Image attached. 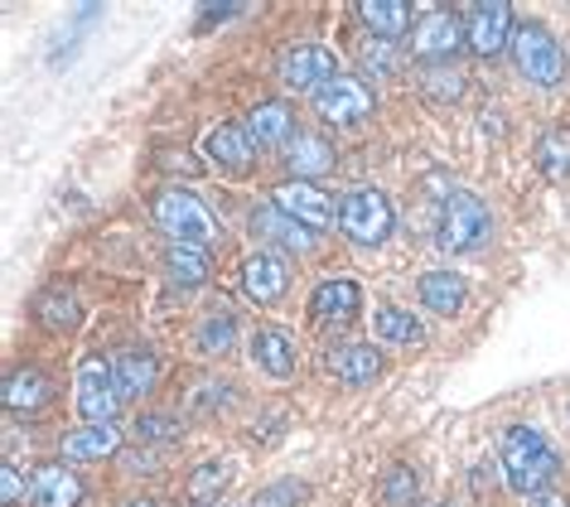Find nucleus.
<instances>
[{
  "instance_id": "a878e982",
  "label": "nucleus",
  "mask_w": 570,
  "mask_h": 507,
  "mask_svg": "<svg viewBox=\"0 0 570 507\" xmlns=\"http://www.w3.org/2000/svg\"><path fill=\"white\" fill-rule=\"evenodd\" d=\"M285 160H291L295 179H315L324 169H334V146L320 136H295L291 146H285Z\"/></svg>"
},
{
  "instance_id": "4be33fe9",
  "label": "nucleus",
  "mask_w": 570,
  "mask_h": 507,
  "mask_svg": "<svg viewBox=\"0 0 570 507\" xmlns=\"http://www.w3.org/2000/svg\"><path fill=\"white\" fill-rule=\"evenodd\" d=\"M291 131H295L291 107H281V102H256V107L247 111V136H252L256 150H262V146H291Z\"/></svg>"
},
{
  "instance_id": "0eeeda50",
  "label": "nucleus",
  "mask_w": 570,
  "mask_h": 507,
  "mask_svg": "<svg viewBox=\"0 0 570 507\" xmlns=\"http://www.w3.org/2000/svg\"><path fill=\"white\" fill-rule=\"evenodd\" d=\"M373 107H377V92L363 78H348V73H338L330 88L315 92V117L330 126H353V121L373 117Z\"/></svg>"
},
{
  "instance_id": "a211bd4d",
  "label": "nucleus",
  "mask_w": 570,
  "mask_h": 507,
  "mask_svg": "<svg viewBox=\"0 0 570 507\" xmlns=\"http://www.w3.org/2000/svg\"><path fill=\"white\" fill-rule=\"evenodd\" d=\"M330 377H338L344 387H373L382 377V354L373 344H344L330 354Z\"/></svg>"
},
{
  "instance_id": "c85d7f7f",
  "label": "nucleus",
  "mask_w": 570,
  "mask_h": 507,
  "mask_svg": "<svg viewBox=\"0 0 570 507\" xmlns=\"http://www.w3.org/2000/svg\"><path fill=\"white\" fill-rule=\"evenodd\" d=\"M382 503H392V507L416 503V469H411V464H392V469L382 474Z\"/></svg>"
},
{
  "instance_id": "6e6552de",
  "label": "nucleus",
  "mask_w": 570,
  "mask_h": 507,
  "mask_svg": "<svg viewBox=\"0 0 570 507\" xmlns=\"http://www.w3.org/2000/svg\"><path fill=\"white\" fill-rule=\"evenodd\" d=\"M464 44H469L464 16H454V10H431V16L411 30V53H416L421 63H450Z\"/></svg>"
},
{
  "instance_id": "a19ab883",
  "label": "nucleus",
  "mask_w": 570,
  "mask_h": 507,
  "mask_svg": "<svg viewBox=\"0 0 570 507\" xmlns=\"http://www.w3.org/2000/svg\"><path fill=\"white\" fill-rule=\"evenodd\" d=\"M566 416H570V406H566Z\"/></svg>"
},
{
  "instance_id": "f704fd0d",
  "label": "nucleus",
  "mask_w": 570,
  "mask_h": 507,
  "mask_svg": "<svg viewBox=\"0 0 570 507\" xmlns=\"http://www.w3.org/2000/svg\"><path fill=\"white\" fill-rule=\"evenodd\" d=\"M24 493H30V484L20 478L16 464H6V469H0V503L16 507V503H24Z\"/></svg>"
},
{
  "instance_id": "423d86ee",
  "label": "nucleus",
  "mask_w": 570,
  "mask_h": 507,
  "mask_svg": "<svg viewBox=\"0 0 570 507\" xmlns=\"http://www.w3.org/2000/svg\"><path fill=\"white\" fill-rule=\"evenodd\" d=\"M73 401L78 416L88 426H111L121 416V387H117V368L107 358H82L78 382H73Z\"/></svg>"
},
{
  "instance_id": "7c9ffc66",
  "label": "nucleus",
  "mask_w": 570,
  "mask_h": 507,
  "mask_svg": "<svg viewBox=\"0 0 570 507\" xmlns=\"http://www.w3.org/2000/svg\"><path fill=\"white\" fill-rule=\"evenodd\" d=\"M39 319H45V329H53V334L73 329V324H78L73 295H45V300H39Z\"/></svg>"
},
{
  "instance_id": "f3484780",
  "label": "nucleus",
  "mask_w": 570,
  "mask_h": 507,
  "mask_svg": "<svg viewBox=\"0 0 570 507\" xmlns=\"http://www.w3.org/2000/svg\"><path fill=\"white\" fill-rule=\"evenodd\" d=\"M82 503V478L63 464H45L30 478V507H78Z\"/></svg>"
},
{
  "instance_id": "2f4dec72",
  "label": "nucleus",
  "mask_w": 570,
  "mask_h": 507,
  "mask_svg": "<svg viewBox=\"0 0 570 507\" xmlns=\"http://www.w3.org/2000/svg\"><path fill=\"white\" fill-rule=\"evenodd\" d=\"M223 484H227V464H218V459H213V464H198L194 478H189V498H194V503H213Z\"/></svg>"
},
{
  "instance_id": "f257e3e1",
  "label": "nucleus",
  "mask_w": 570,
  "mask_h": 507,
  "mask_svg": "<svg viewBox=\"0 0 570 507\" xmlns=\"http://www.w3.org/2000/svg\"><path fill=\"white\" fill-rule=\"evenodd\" d=\"M498 464H503V478L512 493H522V498H541V493H551L556 474H561V455L551 449V440L532 426H508L503 430V445H498Z\"/></svg>"
},
{
  "instance_id": "20e7f679",
  "label": "nucleus",
  "mask_w": 570,
  "mask_h": 507,
  "mask_svg": "<svg viewBox=\"0 0 570 507\" xmlns=\"http://www.w3.org/2000/svg\"><path fill=\"white\" fill-rule=\"evenodd\" d=\"M489 232H493V218H489V208H483V199L454 189L445 208H440V228H435L440 251H450V257L454 251H479L489 242Z\"/></svg>"
},
{
  "instance_id": "393cba45",
  "label": "nucleus",
  "mask_w": 570,
  "mask_h": 507,
  "mask_svg": "<svg viewBox=\"0 0 570 507\" xmlns=\"http://www.w3.org/2000/svg\"><path fill=\"white\" fill-rule=\"evenodd\" d=\"M373 334L382 338V344H392V348H406V344H421L425 338L421 319L411 315V309H402V305H377L373 309Z\"/></svg>"
},
{
  "instance_id": "5701e85b",
  "label": "nucleus",
  "mask_w": 570,
  "mask_h": 507,
  "mask_svg": "<svg viewBox=\"0 0 570 507\" xmlns=\"http://www.w3.org/2000/svg\"><path fill=\"white\" fill-rule=\"evenodd\" d=\"M416 295H421L425 309H435V315H460L469 290H464V280L454 276V271H425L416 280Z\"/></svg>"
},
{
  "instance_id": "ddd939ff",
  "label": "nucleus",
  "mask_w": 570,
  "mask_h": 507,
  "mask_svg": "<svg viewBox=\"0 0 570 507\" xmlns=\"http://www.w3.org/2000/svg\"><path fill=\"white\" fill-rule=\"evenodd\" d=\"M252 362H256V372L271 377V382H291L295 368H301L295 334L291 329H256L252 334Z\"/></svg>"
},
{
  "instance_id": "e433bc0d",
  "label": "nucleus",
  "mask_w": 570,
  "mask_h": 507,
  "mask_svg": "<svg viewBox=\"0 0 570 507\" xmlns=\"http://www.w3.org/2000/svg\"><path fill=\"white\" fill-rule=\"evenodd\" d=\"M233 16H247V6H204L198 10V30H208L213 20H233Z\"/></svg>"
},
{
  "instance_id": "b1692460",
  "label": "nucleus",
  "mask_w": 570,
  "mask_h": 507,
  "mask_svg": "<svg viewBox=\"0 0 570 507\" xmlns=\"http://www.w3.org/2000/svg\"><path fill=\"white\" fill-rule=\"evenodd\" d=\"M358 20L373 30V39H402L411 30V6L406 0H363L358 6Z\"/></svg>"
},
{
  "instance_id": "4c0bfd02",
  "label": "nucleus",
  "mask_w": 570,
  "mask_h": 507,
  "mask_svg": "<svg viewBox=\"0 0 570 507\" xmlns=\"http://www.w3.org/2000/svg\"><path fill=\"white\" fill-rule=\"evenodd\" d=\"M537 507H570V503H566V498H561V493H556V488H551V493H541V498H537Z\"/></svg>"
},
{
  "instance_id": "39448f33",
  "label": "nucleus",
  "mask_w": 570,
  "mask_h": 507,
  "mask_svg": "<svg viewBox=\"0 0 570 507\" xmlns=\"http://www.w3.org/2000/svg\"><path fill=\"white\" fill-rule=\"evenodd\" d=\"M392 203L382 189H353L338 203V232L358 247H382L392 237Z\"/></svg>"
},
{
  "instance_id": "7ed1b4c3",
  "label": "nucleus",
  "mask_w": 570,
  "mask_h": 507,
  "mask_svg": "<svg viewBox=\"0 0 570 507\" xmlns=\"http://www.w3.org/2000/svg\"><path fill=\"white\" fill-rule=\"evenodd\" d=\"M155 222L169 242H189V247H204L218 237V218L208 213L204 199H194L189 189H160L155 193Z\"/></svg>"
},
{
  "instance_id": "9d476101",
  "label": "nucleus",
  "mask_w": 570,
  "mask_h": 507,
  "mask_svg": "<svg viewBox=\"0 0 570 507\" xmlns=\"http://www.w3.org/2000/svg\"><path fill=\"white\" fill-rule=\"evenodd\" d=\"M271 203H276L281 213H291L295 222H305L309 232L334 228V222H338L334 199H330V193H324L320 185H309V179H291V185H281L276 193H271Z\"/></svg>"
},
{
  "instance_id": "f8f14e48",
  "label": "nucleus",
  "mask_w": 570,
  "mask_h": 507,
  "mask_svg": "<svg viewBox=\"0 0 570 507\" xmlns=\"http://www.w3.org/2000/svg\"><path fill=\"white\" fill-rule=\"evenodd\" d=\"M285 286H291V266H285L276 251L271 247L247 251V261H242V290H247L256 305H276Z\"/></svg>"
},
{
  "instance_id": "4468645a",
  "label": "nucleus",
  "mask_w": 570,
  "mask_h": 507,
  "mask_svg": "<svg viewBox=\"0 0 570 507\" xmlns=\"http://www.w3.org/2000/svg\"><path fill=\"white\" fill-rule=\"evenodd\" d=\"M252 232L266 237V242H276L281 251H295V257L315 251V232H309L305 222H295L291 213H281L276 203H256L252 208Z\"/></svg>"
},
{
  "instance_id": "cd10ccee",
  "label": "nucleus",
  "mask_w": 570,
  "mask_h": 507,
  "mask_svg": "<svg viewBox=\"0 0 570 507\" xmlns=\"http://www.w3.org/2000/svg\"><path fill=\"white\" fill-rule=\"evenodd\" d=\"M537 169L547 179H570V126H551L537 140Z\"/></svg>"
},
{
  "instance_id": "72a5a7b5",
  "label": "nucleus",
  "mask_w": 570,
  "mask_h": 507,
  "mask_svg": "<svg viewBox=\"0 0 570 507\" xmlns=\"http://www.w3.org/2000/svg\"><path fill=\"white\" fill-rule=\"evenodd\" d=\"M140 440H165V445H179V435L184 426L175 416H140V426H136Z\"/></svg>"
},
{
  "instance_id": "bb28decb",
  "label": "nucleus",
  "mask_w": 570,
  "mask_h": 507,
  "mask_svg": "<svg viewBox=\"0 0 570 507\" xmlns=\"http://www.w3.org/2000/svg\"><path fill=\"white\" fill-rule=\"evenodd\" d=\"M165 271H169V280H175V286H184V290L204 286V280H208V251H204V247H189V242H169Z\"/></svg>"
},
{
  "instance_id": "aec40b11",
  "label": "nucleus",
  "mask_w": 570,
  "mask_h": 507,
  "mask_svg": "<svg viewBox=\"0 0 570 507\" xmlns=\"http://www.w3.org/2000/svg\"><path fill=\"white\" fill-rule=\"evenodd\" d=\"M358 300H363V286L358 280H324V286L315 290V300H309V309H315L320 324H348L353 315H358Z\"/></svg>"
},
{
  "instance_id": "ea45409f",
  "label": "nucleus",
  "mask_w": 570,
  "mask_h": 507,
  "mask_svg": "<svg viewBox=\"0 0 570 507\" xmlns=\"http://www.w3.org/2000/svg\"><path fill=\"white\" fill-rule=\"evenodd\" d=\"M421 507H445V503H421Z\"/></svg>"
},
{
  "instance_id": "9b49d317",
  "label": "nucleus",
  "mask_w": 570,
  "mask_h": 507,
  "mask_svg": "<svg viewBox=\"0 0 570 507\" xmlns=\"http://www.w3.org/2000/svg\"><path fill=\"white\" fill-rule=\"evenodd\" d=\"M338 78V59L324 44H301L281 59V82L291 92H320Z\"/></svg>"
},
{
  "instance_id": "6ab92c4d",
  "label": "nucleus",
  "mask_w": 570,
  "mask_h": 507,
  "mask_svg": "<svg viewBox=\"0 0 570 507\" xmlns=\"http://www.w3.org/2000/svg\"><path fill=\"white\" fill-rule=\"evenodd\" d=\"M117 368V387H121V401H140L150 397L155 382H160V362H155L150 348H126V354L111 362Z\"/></svg>"
},
{
  "instance_id": "1a4fd4ad",
  "label": "nucleus",
  "mask_w": 570,
  "mask_h": 507,
  "mask_svg": "<svg viewBox=\"0 0 570 507\" xmlns=\"http://www.w3.org/2000/svg\"><path fill=\"white\" fill-rule=\"evenodd\" d=\"M464 39L479 59H498L512 44V10L503 0H479L464 10Z\"/></svg>"
},
{
  "instance_id": "2eb2a0df",
  "label": "nucleus",
  "mask_w": 570,
  "mask_h": 507,
  "mask_svg": "<svg viewBox=\"0 0 570 507\" xmlns=\"http://www.w3.org/2000/svg\"><path fill=\"white\" fill-rule=\"evenodd\" d=\"M204 150H208L213 165L227 169V175H247V169L256 165V146H252L247 126H237V121L213 126V131L204 136Z\"/></svg>"
},
{
  "instance_id": "c9c22d12",
  "label": "nucleus",
  "mask_w": 570,
  "mask_h": 507,
  "mask_svg": "<svg viewBox=\"0 0 570 507\" xmlns=\"http://www.w3.org/2000/svg\"><path fill=\"white\" fill-rule=\"evenodd\" d=\"M363 59L373 63V68H392V63H396V53L387 49V39H367V44H363Z\"/></svg>"
},
{
  "instance_id": "f03ea898",
  "label": "nucleus",
  "mask_w": 570,
  "mask_h": 507,
  "mask_svg": "<svg viewBox=\"0 0 570 507\" xmlns=\"http://www.w3.org/2000/svg\"><path fill=\"white\" fill-rule=\"evenodd\" d=\"M512 63L527 82L537 88H556L566 78V49L556 44V34L547 30L541 20H527V24H512Z\"/></svg>"
},
{
  "instance_id": "c756f323",
  "label": "nucleus",
  "mask_w": 570,
  "mask_h": 507,
  "mask_svg": "<svg viewBox=\"0 0 570 507\" xmlns=\"http://www.w3.org/2000/svg\"><path fill=\"white\" fill-rule=\"evenodd\" d=\"M233 344H237V319L233 315L204 319V329H198V348H204V354H227Z\"/></svg>"
},
{
  "instance_id": "473e14b6",
  "label": "nucleus",
  "mask_w": 570,
  "mask_h": 507,
  "mask_svg": "<svg viewBox=\"0 0 570 507\" xmlns=\"http://www.w3.org/2000/svg\"><path fill=\"white\" fill-rule=\"evenodd\" d=\"M305 493H309V488L301 484V478H276V484H271V488L256 493L252 507H295V503L305 498Z\"/></svg>"
},
{
  "instance_id": "412c9836",
  "label": "nucleus",
  "mask_w": 570,
  "mask_h": 507,
  "mask_svg": "<svg viewBox=\"0 0 570 507\" xmlns=\"http://www.w3.org/2000/svg\"><path fill=\"white\" fill-rule=\"evenodd\" d=\"M0 401H6L10 416H35V411H45V401H49V377L39 372V368L10 372V377H6V391H0Z\"/></svg>"
},
{
  "instance_id": "58836bf2",
  "label": "nucleus",
  "mask_w": 570,
  "mask_h": 507,
  "mask_svg": "<svg viewBox=\"0 0 570 507\" xmlns=\"http://www.w3.org/2000/svg\"><path fill=\"white\" fill-rule=\"evenodd\" d=\"M126 507H160V503H150V498H136V503H126Z\"/></svg>"
},
{
  "instance_id": "dca6fc26",
  "label": "nucleus",
  "mask_w": 570,
  "mask_h": 507,
  "mask_svg": "<svg viewBox=\"0 0 570 507\" xmlns=\"http://www.w3.org/2000/svg\"><path fill=\"white\" fill-rule=\"evenodd\" d=\"M117 449H121L117 426H78L59 440V455L68 464H102V459L117 455Z\"/></svg>"
}]
</instances>
